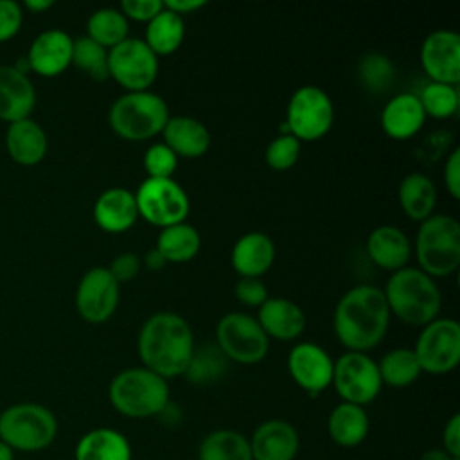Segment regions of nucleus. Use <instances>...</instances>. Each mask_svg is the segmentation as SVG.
<instances>
[{"instance_id": "f257e3e1", "label": "nucleus", "mask_w": 460, "mask_h": 460, "mask_svg": "<svg viewBox=\"0 0 460 460\" xmlns=\"http://www.w3.org/2000/svg\"><path fill=\"white\" fill-rule=\"evenodd\" d=\"M137 350L142 367L164 379L178 377L185 374L194 354L190 325L176 313H155L140 327Z\"/></svg>"}, {"instance_id": "f03ea898", "label": "nucleus", "mask_w": 460, "mask_h": 460, "mask_svg": "<svg viewBox=\"0 0 460 460\" xmlns=\"http://www.w3.org/2000/svg\"><path fill=\"white\" fill-rule=\"evenodd\" d=\"M390 311L383 289L359 284L350 288L334 309V332L340 343L352 352H365L381 343L388 331Z\"/></svg>"}, {"instance_id": "7ed1b4c3", "label": "nucleus", "mask_w": 460, "mask_h": 460, "mask_svg": "<svg viewBox=\"0 0 460 460\" xmlns=\"http://www.w3.org/2000/svg\"><path fill=\"white\" fill-rule=\"evenodd\" d=\"M390 314L408 325H426L438 316L440 291L435 280L419 268L394 271L383 289Z\"/></svg>"}, {"instance_id": "20e7f679", "label": "nucleus", "mask_w": 460, "mask_h": 460, "mask_svg": "<svg viewBox=\"0 0 460 460\" xmlns=\"http://www.w3.org/2000/svg\"><path fill=\"white\" fill-rule=\"evenodd\" d=\"M111 406L124 417L146 419L158 415L169 404L167 379L146 367L119 372L108 388Z\"/></svg>"}, {"instance_id": "39448f33", "label": "nucleus", "mask_w": 460, "mask_h": 460, "mask_svg": "<svg viewBox=\"0 0 460 460\" xmlns=\"http://www.w3.org/2000/svg\"><path fill=\"white\" fill-rule=\"evenodd\" d=\"M169 108L164 97L149 90L126 92L110 108L108 122L120 138L140 142L162 133L169 120Z\"/></svg>"}, {"instance_id": "423d86ee", "label": "nucleus", "mask_w": 460, "mask_h": 460, "mask_svg": "<svg viewBox=\"0 0 460 460\" xmlns=\"http://www.w3.org/2000/svg\"><path fill=\"white\" fill-rule=\"evenodd\" d=\"M419 270L435 277H447L460 264V223L453 216L431 214L420 223L415 241Z\"/></svg>"}, {"instance_id": "0eeeda50", "label": "nucleus", "mask_w": 460, "mask_h": 460, "mask_svg": "<svg viewBox=\"0 0 460 460\" xmlns=\"http://www.w3.org/2000/svg\"><path fill=\"white\" fill-rule=\"evenodd\" d=\"M58 435V419L43 404L16 402L0 413V440L13 451L38 453Z\"/></svg>"}, {"instance_id": "6e6552de", "label": "nucleus", "mask_w": 460, "mask_h": 460, "mask_svg": "<svg viewBox=\"0 0 460 460\" xmlns=\"http://www.w3.org/2000/svg\"><path fill=\"white\" fill-rule=\"evenodd\" d=\"M217 349L226 359L241 365H255L268 354L270 338L261 329L255 316L246 313H228L216 327Z\"/></svg>"}, {"instance_id": "1a4fd4ad", "label": "nucleus", "mask_w": 460, "mask_h": 460, "mask_svg": "<svg viewBox=\"0 0 460 460\" xmlns=\"http://www.w3.org/2000/svg\"><path fill=\"white\" fill-rule=\"evenodd\" d=\"M135 199L138 217L160 228L185 221L190 210L187 192L172 178H146L138 185Z\"/></svg>"}, {"instance_id": "9d476101", "label": "nucleus", "mask_w": 460, "mask_h": 460, "mask_svg": "<svg viewBox=\"0 0 460 460\" xmlns=\"http://www.w3.org/2000/svg\"><path fill=\"white\" fill-rule=\"evenodd\" d=\"M334 120L331 97L318 86L305 84L295 90L288 102L286 128L300 142L318 140L329 133Z\"/></svg>"}, {"instance_id": "9b49d317", "label": "nucleus", "mask_w": 460, "mask_h": 460, "mask_svg": "<svg viewBox=\"0 0 460 460\" xmlns=\"http://www.w3.org/2000/svg\"><path fill=\"white\" fill-rule=\"evenodd\" d=\"M413 352L422 372L447 374L460 361V325L453 318H435L426 323L415 341Z\"/></svg>"}, {"instance_id": "f8f14e48", "label": "nucleus", "mask_w": 460, "mask_h": 460, "mask_svg": "<svg viewBox=\"0 0 460 460\" xmlns=\"http://www.w3.org/2000/svg\"><path fill=\"white\" fill-rule=\"evenodd\" d=\"M108 72L126 92H144L158 77V58L138 38H126L108 50Z\"/></svg>"}, {"instance_id": "ddd939ff", "label": "nucleus", "mask_w": 460, "mask_h": 460, "mask_svg": "<svg viewBox=\"0 0 460 460\" xmlns=\"http://www.w3.org/2000/svg\"><path fill=\"white\" fill-rule=\"evenodd\" d=\"M343 402L365 406L381 392L377 363L365 352L347 350L334 361L332 383Z\"/></svg>"}, {"instance_id": "4468645a", "label": "nucleus", "mask_w": 460, "mask_h": 460, "mask_svg": "<svg viewBox=\"0 0 460 460\" xmlns=\"http://www.w3.org/2000/svg\"><path fill=\"white\" fill-rule=\"evenodd\" d=\"M120 288L108 268H90L75 289V309L84 322L102 323L110 320L119 305Z\"/></svg>"}, {"instance_id": "2eb2a0df", "label": "nucleus", "mask_w": 460, "mask_h": 460, "mask_svg": "<svg viewBox=\"0 0 460 460\" xmlns=\"http://www.w3.org/2000/svg\"><path fill=\"white\" fill-rule=\"evenodd\" d=\"M420 65L431 83L456 86L460 83V36L447 29L428 34L420 47Z\"/></svg>"}, {"instance_id": "dca6fc26", "label": "nucleus", "mask_w": 460, "mask_h": 460, "mask_svg": "<svg viewBox=\"0 0 460 460\" xmlns=\"http://www.w3.org/2000/svg\"><path fill=\"white\" fill-rule=\"evenodd\" d=\"M334 361L316 343L302 341L288 354V370L293 381L311 395H318L332 383Z\"/></svg>"}, {"instance_id": "f3484780", "label": "nucleus", "mask_w": 460, "mask_h": 460, "mask_svg": "<svg viewBox=\"0 0 460 460\" xmlns=\"http://www.w3.org/2000/svg\"><path fill=\"white\" fill-rule=\"evenodd\" d=\"M74 40L61 29H47L40 32L25 58L31 72L41 77H58L72 65Z\"/></svg>"}, {"instance_id": "a211bd4d", "label": "nucleus", "mask_w": 460, "mask_h": 460, "mask_svg": "<svg viewBox=\"0 0 460 460\" xmlns=\"http://www.w3.org/2000/svg\"><path fill=\"white\" fill-rule=\"evenodd\" d=\"M248 440L253 460H293L300 447L298 431L282 419L264 420Z\"/></svg>"}, {"instance_id": "6ab92c4d", "label": "nucleus", "mask_w": 460, "mask_h": 460, "mask_svg": "<svg viewBox=\"0 0 460 460\" xmlns=\"http://www.w3.org/2000/svg\"><path fill=\"white\" fill-rule=\"evenodd\" d=\"M36 106V90L27 74L0 65V120L13 124L29 119Z\"/></svg>"}, {"instance_id": "aec40b11", "label": "nucleus", "mask_w": 460, "mask_h": 460, "mask_svg": "<svg viewBox=\"0 0 460 460\" xmlns=\"http://www.w3.org/2000/svg\"><path fill=\"white\" fill-rule=\"evenodd\" d=\"M93 219L108 234H122L138 219L135 192L124 187H111L101 192L93 203Z\"/></svg>"}, {"instance_id": "412c9836", "label": "nucleus", "mask_w": 460, "mask_h": 460, "mask_svg": "<svg viewBox=\"0 0 460 460\" xmlns=\"http://www.w3.org/2000/svg\"><path fill=\"white\" fill-rule=\"evenodd\" d=\"M257 322L268 338L295 340L305 327V314L302 307L284 296H270L257 314Z\"/></svg>"}, {"instance_id": "4be33fe9", "label": "nucleus", "mask_w": 460, "mask_h": 460, "mask_svg": "<svg viewBox=\"0 0 460 460\" xmlns=\"http://www.w3.org/2000/svg\"><path fill=\"white\" fill-rule=\"evenodd\" d=\"M426 113L419 95L404 92L394 95L381 111V129L394 140H408L424 126Z\"/></svg>"}, {"instance_id": "5701e85b", "label": "nucleus", "mask_w": 460, "mask_h": 460, "mask_svg": "<svg viewBox=\"0 0 460 460\" xmlns=\"http://www.w3.org/2000/svg\"><path fill=\"white\" fill-rule=\"evenodd\" d=\"M5 149L14 164L32 167L45 158L49 138L45 129L29 117L9 124L5 131Z\"/></svg>"}, {"instance_id": "b1692460", "label": "nucleus", "mask_w": 460, "mask_h": 460, "mask_svg": "<svg viewBox=\"0 0 460 460\" xmlns=\"http://www.w3.org/2000/svg\"><path fill=\"white\" fill-rule=\"evenodd\" d=\"M367 253L376 266L394 273L408 264L411 246L399 226L381 225L368 234Z\"/></svg>"}, {"instance_id": "393cba45", "label": "nucleus", "mask_w": 460, "mask_h": 460, "mask_svg": "<svg viewBox=\"0 0 460 460\" xmlns=\"http://www.w3.org/2000/svg\"><path fill=\"white\" fill-rule=\"evenodd\" d=\"M230 261L239 277L261 279L275 261V244L262 232H248L235 241Z\"/></svg>"}, {"instance_id": "a878e982", "label": "nucleus", "mask_w": 460, "mask_h": 460, "mask_svg": "<svg viewBox=\"0 0 460 460\" xmlns=\"http://www.w3.org/2000/svg\"><path fill=\"white\" fill-rule=\"evenodd\" d=\"M164 144L180 158H198L210 147V133L203 122L194 117H169L162 129Z\"/></svg>"}, {"instance_id": "bb28decb", "label": "nucleus", "mask_w": 460, "mask_h": 460, "mask_svg": "<svg viewBox=\"0 0 460 460\" xmlns=\"http://www.w3.org/2000/svg\"><path fill=\"white\" fill-rule=\"evenodd\" d=\"M75 460H131L128 438L111 428H95L86 431L75 444Z\"/></svg>"}, {"instance_id": "cd10ccee", "label": "nucleus", "mask_w": 460, "mask_h": 460, "mask_svg": "<svg viewBox=\"0 0 460 460\" xmlns=\"http://www.w3.org/2000/svg\"><path fill=\"white\" fill-rule=\"evenodd\" d=\"M368 415L363 406L350 402H340L334 406L327 419L329 437L341 447L359 446L368 435Z\"/></svg>"}, {"instance_id": "c85d7f7f", "label": "nucleus", "mask_w": 460, "mask_h": 460, "mask_svg": "<svg viewBox=\"0 0 460 460\" xmlns=\"http://www.w3.org/2000/svg\"><path fill=\"white\" fill-rule=\"evenodd\" d=\"M397 198L402 212L411 221L422 223L433 214L437 203V189L426 174L410 172L401 180Z\"/></svg>"}, {"instance_id": "c756f323", "label": "nucleus", "mask_w": 460, "mask_h": 460, "mask_svg": "<svg viewBox=\"0 0 460 460\" xmlns=\"http://www.w3.org/2000/svg\"><path fill=\"white\" fill-rule=\"evenodd\" d=\"M199 248V232L192 225L181 221L160 230L155 250L164 257L165 262L181 264L192 261L198 255Z\"/></svg>"}, {"instance_id": "7c9ffc66", "label": "nucleus", "mask_w": 460, "mask_h": 460, "mask_svg": "<svg viewBox=\"0 0 460 460\" xmlns=\"http://www.w3.org/2000/svg\"><path fill=\"white\" fill-rule=\"evenodd\" d=\"M183 38H185L183 18L164 7L151 22H147L144 43L158 58V56H167L176 52L183 43Z\"/></svg>"}, {"instance_id": "2f4dec72", "label": "nucleus", "mask_w": 460, "mask_h": 460, "mask_svg": "<svg viewBox=\"0 0 460 460\" xmlns=\"http://www.w3.org/2000/svg\"><path fill=\"white\" fill-rule=\"evenodd\" d=\"M198 460H253L250 440L235 429L210 431L199 444Z\"/></svg>"}, {"instance_id": "473e14b6", "label": "nucleus", "mask_w": 460, "mask_h": 460, "mask_svg": "<svg viewBox=\"0 0 460 460\" xmlns=\"http://www.w3.org/2000/svg\"><path fill=\"white\" fill-rule=\"evenodd\" d=\"M128 31L129 22L120 13V9L113 7H102L93 11L86 22V36L106 50L129 38Z\"/></svg>"}, {"instance_id": "72a5a7b5", "label": "nucleus", "mask_w": 460, "mask_h": 460, "mask_svg": "<svg viewBox=\"0 0 460 460\" xmlns=\"http://www.w3.org/2000/svg\"><path fill=\"white\" fill-rule=\"evenodd\" d=\"M383 385L394 388L410 386L422 374L413 349H392L377 363Z\"/></svg>"}, {"instance_id": "f704fd0d", "label": "nucleus", "mask_w": 460, "mask_h": 460, "mask_svg": "<svg viewBox=\"0 0 460 460\" xmlns=\"http://www.w3.org/2000/svg\"><path fill=\"white\" fill-rule=\"evenodd\" d=\"M72 65L95 81H104L110 77L108 50L95 43L93 40H90L88 36L74 40Z\"/></svg>"}, {"instance_id": "c9c22d12", "label": "nucleus", "mask_w": 460, "mask_h": 460, "mask_svg": "<svg viewBox=\"0 0 460 460\" xmlns=\"http://www.w3.org/2000/svg\"><path fill=\"white\" fill-rule=\"evenodd\" d=\"M419 101L422 104V110L426 117H433L438 120L449 119L458 111L460 104V95L458 88L453 84H444V83H428L420 95Z\"/></svg>"}, {"instance_id": "e433bc0d", "label": "nucleus", "mask_w": 460, "mask_h": 460, "mask_svg": "<svg viewBox=\"0 0 460 460\" xmlns=\"http://www.w3.org/2000/svg\"><path fill=\"white\" fill-rule=\"evenodd\" d=\"M358 75L361 84L372 93L386 92L395 79V68L392 61L379 52L365 54L358 65Z\"/></svg>"}, {"instance_id": "4c0bfd02", "label": "nucleus", "mask_w": 460, "mask_h": 460, "mask_svg": "<svg viewBox=\"0 0 460 460\" xmlns=\"http://www.w3.org/2000/svg\"><path fill=\"white\" fill-rule=\"evenodd\" d=\"M225 356L223 352L212 347H205L199 352L194 350L192 359L185 370V376H189V379L192 383H208L214 381L221 376V372L225 370Z\"/></svg>"}, {"instance_id": "58836bf2", "label": "nucleus", "mask_w": 460, "mask_h": 460, "mask_svg": "<svg viewBox=\"0 0 460 460\" xmlns=\"http://www.w3.org/2000/svg\"><path fill=\"white\" fill-rule=\"evenodd\" d=\"M300 156V140L291 133H282L275 137L264 153V160L268 167L273 171H288L291 169Z\"/></svg>"}, {"instance_id": "ea45409f", "label": "nucleus", "mask_w": 460, "mask_h": 460, "mask_svg": "<svg viewBox=\"0 0 460 460\" xmlns=\"http://www.w3.org/2000/svg\"><path fill=\"white\" fill-rule=\"evenodd\" d=\"M142 165L147 178H172V172L178 167V156L164 142L153 144L146 149Z\"/></svg>"}, {"instance_id": "a19ab883", "label": "nucleus", "mask_w": 460, "mask_h": 460, "mask_svg": "<svg viewBox=\"0 0 460 460\" xmlns=\"http://www.w3.org/2000/svg\"><path fill=\"white\" fill-rule=\"evenodd\" d=\"M23 23L22 4L14 0H0V43L13 40Z\"/></svg>"}, {"instance_id": "79ce46f5", "label": "nucleus", "mask_w": 460, "mask_h": 460, "mask_svg": "<svg viewBox=\"0 0 460 460\" xmlns=\"http://www.w3.org/2000/svg\"><path fill=\"white\" fill-rule=\"evenodd\" d=\"M235 298L248 307H261L268 298V289L261 279L241 277L235 284Z\"/></svg>"}, {"instance_id": "37998d69", "label": "nucleus", "mask_w": 460, "mask_h": 460, "mask_svg": "<svg viewBox=\"0 0 460 460\" xmlns=\"http://www.w3.org/2000/svg\"><path fill=\"white\" fill-rule=\"evenodd\" d=\"M120 13L126 20L133 22H151L162 9L164 2L160 0H124L120 2Z\"/></svg>"}, {"instance_id": "c03bdc74", "label": "nucleus", "mask_w": 460, "mask_h": 460, "mask_svg": "<svg viewBox=\"0 0 460 460\" xmlns=\"http://www.w3.org/2000/svg\"><path fill=\"white\" fill-rule=\"evenodd\" d=\"M140 268H142L140 257L137 253H133V252H124V253H119L111 261L108 270L113 275V279L120 284V282L133 280L140 273Z\"/></svg>"}, {"instance_id": "a18cd8bd", "label": "nucleus", "mask_w": 460, "mask_h": 460, "mask_svg": "<svg viewBox=\"0 0 460 460\" xmlns=\"http://www.w3.org/2000/svg\"><path fill=\"white\" fill-rule=\"evenodd\" d=\"M444 183L453 199L460 198V149H453L444 165Z\"/></svg>"}, {"instance_id": "49530a36", "label": "nucleus", "mask_w": 460, "mask_h": 460, "mask_svg": "<svg viewBox=\"0 0 460 460\" xmlns=\"http://www.w3.org/2000/svg\"><path fill=\"white\" fill-rule=\"evenodd\" d=\"M444 451L453 458H460V415L455 413L444 426L442 431Z\"/></svg>"}, {"instance_id": "de8ad7c7", "label": "nucleus", "mask_w": 460, "mask_h": 460, "mask_svg": "<svg viewBox=\"0 0 460 460\" xmlns=\"http://www.w3.org/2000/svg\"><path fill=\"white\" fill-rule=\"evenodd\" d=\"M205 4H207L205 0H167V2H164V7L183 18L185 14H190L198 9H201Z\"/></svg>"}, {"instance_id": "09e8293b", "label": "nucleus", "mask_w": 460, "mask_h": 460, "mask_svg": "<svg viewBox=\"0 0 460 460\" xmlns=\"http://www.w3.org/2000/svg\"><path fill=\"white\" fill-rule=\"evenodd\" d=\"M52 5H54L52 0H25V2L22 4V9H27V11H31L32 14H41V13H45L47 9H50Z\"/></svg>"}, {"instance_id": "8fccbe9b", "label": "nucleus", "mask_w": 460, "mask_h": 460, "mask_svg": "<svg viewBox=\"0 0 460 460\" xmlns=\"http://www.w3.org/2000/svg\"><path fill=\"white\" fill-rule=\"evenodd\" d=\"M419 460H460V458H453L444 449H428L420 455Z\"/></svg>"}, {"instance_id": "3c124183", "label": "nucleus", "mask_w": 460, "mask_h": 460, "mask_svg": "<svg viewBox=\"0 0 460 460\" xmlns=\"http://www.w3.org/2000/svg\"><path fill=\"white\" fill-rule=\"evenodd\" d=\"M144 264H146L149 270H158V268H162V266L165 264V261H164V257H162L156 250H151V252L146 255Z\"/></svg>"}, {"instance_id": "603ef678", "label": "nucleus", "mask_w": 460, "mask_h": 460, "mask_svg": "<svg viewBox=\"0 0 460 460\" xmlns=\"http://www.w3.org/2000/svg\"><path fill=\"white\" fill-rule=\"evenodd\" d=\"M0 460H14V451L4 440H0Z\"/></svg>"}]
</instances>
